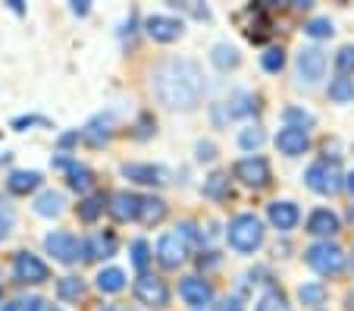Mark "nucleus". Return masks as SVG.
Listing matches in <instances>:
<instances>
[{
    "mask_svg": "<svg viewBox=\"0 0 354 311\" xmlns=\"http://www.w3.org/2000/svg\"><path fill=\"white\" fill-rule=\"evenodd\" d=\"M154 95L169 110H192L204 95V75L194 60H167L154 69Z\"/></svg>",
    "mask_w": 354,
    "mask_h": 311,
    "instance_id": "1",
    "label": "nucleus"
},
{
    "mask_svg": "<svg viewBox=\"0 0 354 311\" xmlns=\"http://www.w3.org/2000/svg\"><path fill=\"white\" fill-rule=\"evenodd\" d=\"M226 236H229V245H232L235 251L248 255V251L261 249V242H263V224L257 220L254 214H239L232 224H229Z\"/></svg>",
    "mask_w": 354,
    "mask_h": 311,
    "instance_id": "2",
    "label": "nucleus"
},
{
    "mask_svg": "<svg viewBox=\"0 0 354 311\" xmlns=\"http://www.w3.org/2000/svg\"><path fill=\"white\" fill-rule=\"evenodd\" d=\"M192 236H194L192 224H182V226H176L173 233L160 236V242H157V261H160L163 267H179L188 258V239Z\"/></svg>",
    "mask_w": 354,
    "mask_h": 311,
    "instance_id": "3",
    "label": "nucleus"
},
{
    "mask_svg": "<svg viewBox=\"0 0 354 311\" xmlns=\"http://www.w3.org/2000/svg\"><path fill=\"white\" fill-rule=\"evenodd\" d=\"M304 183H308V189H314L317 195H335V192L342 189V170L339 163H329V161H320L314 163V167H308V173H304Z\"/></svg>",
    "mask_w": 354,
    "mask_h": 311,
    "instance_id": "4",
    "label": "nucleus"
},
{
    "mask_svg": "<svg viewBox=\"0 0 354 311\" xmlns=\"http://www.w3.org/2000/svg\"><path fill=\"white\" fill-rule=\"evenodd\" d=\"M304 255H308V264L317 274H339L345 267V251L333 242H317Z\"/></svg>",
    "mask_w": 354,
    "mask_h": 311,
    "instance_id": "5",
    "label": "nucleus"
},
{
    "mask_svg": "<svg viewBox=\"0 0 354 311\" xmlns=\"http://www.w3.org/2000/svg\"><path fill=\"white\" fill-rule=\"evenodd\" d=\"M44 245H47V251H50V255H54L60 264H73V261H79V251H85V242H79V239H75L73 233H63V230L47 233Z\"/></svg>",
    "mask_w": 354,
    "mask_h": 311,
    "instance_id": "6",
    "label": "nucleus"
},
{
    "mask_svg": "<svg viewBox=\"0 0 354 311\" xmlns=\"http://www.w3.org/2000/svg\"><path fill=\"white\" fill-rule=\"evenodd\" d=\"M13 274L19 283H44V280L50 277L47 264L41 261V258L28 255V251H19V255L13 258Z\"/></svg>",
    "mask_w": 354,
    "mask_h": 311,
    "instance_id": "7",
    "label": "nucleus"
},
{
    "mask_svg": "<svg viewBox=\"0 0 354 311\" xmlns=\"http://www.w3.org/2000/svg\"><path fill=\"white\" fill-rule=\"evenodd\" d=\"M135 296H138V302L151 305V308H163V305L169 302L167 283H163L160 277H151V274H141L138 277V283H135Z\"/></svg>",
    "mask_w": 354,
    "mask_h": 311,
    "instance_id": "8",
    "label": "nucleus"
},
{
    "mask_svg": "<svg viewBox=\"0 0 354 311\" xmlns=\"http://www.w3.org/2000/svg\"><path fill=\"white\" fill-rule=\"evenodd\" d=\"M235 176L251 189H261L270 183V163L263 157H245V161L235 163Z\"/></svg>",
    "mask_w": 354,
    "mask_h": 311,
    "instance_id": "9",
    "label": "nucleus"
},
{
    "mask_svg": "<svg viewBox=\"0 0 354 311\" xmlns=\"http://www.w3.org/2000/svg\"><path fill=\"white\" fill-rule=\"evenodd\" d=\"M323 73H326V54H323L320 48H304L298 54V75L301 82H308V85H314V82L323 79Z\"/></svg>",
    "mask_w": 354,
    "mask_h": 311,
    "instance_id": "10",
    "label": "nucleus"
},
{
    "mask_svg": "<svg viewBox=\"0 0 354 311\" xmlns=\"http://www.w3.org/2000/svg\"><path fill=\"white\" fill-rule=\"evenodd\" d=\"M308 145H310L308 129H301V126H286V129H279V136H276V148H279L282 154H288V157L304 154Z\"/></svg>",
    "mask_w": 354,
    "mask_h": 311,
    "instance_id": "11",
    "label": "nucleus"
},
{
    "mask_svg": "<svg viewBox=\"0 0 354 311\" xmlns=\"http://www.w3.org/2000/svg\"><path fill=\"white\" fill-rule=\"evenodd\" d=\"M147 35L154 41H160V44H169V41H176L182 35V22L173 19V16H147Z\"/></svg>",
    "mask_w": 354,
    "mask_h": 311,
    "instance_id": "12",
    "label": "nucleus"
},
{
    "mask_svg": "<svg viewBox=\"0 0 354 311\" xmlns=\"http://www.w3.org/2000/svg\"><path fill=\"white\" fill-rule=\"evenodd\" d=\"M179 296L185 299V305H194V308H201V305H207L210 299H214V290H210L207 280L185 277V280L179 283Z\"/></svg>",
    "mask_w": 354,
    "mask_h": 311,
    "instance_id": "13",
    "label": "nucleus"
},
{
    "mask_svg": "<svg viewBox=\"0 0 354 311\" xmlns=\"http://www.w3.org/2000/svg\"><path fill=\"white\" fill-rule=\"evenodd\" d=\"M122 173H126L129 179H135V183H141V186L167 183V176H169L163 167H151V163H126V167H122Z\"/></svg>",
    "mask_w": 354,
    "mask_h": 311,
    "instance_id": "14",
    "label": "nucleus"
},
{
    "mask_svg": "<svg viewBox=\"0 0 354 311\" xmlns=\"http://www.w3.org/2000/svg\"><path fill=\"white\" fill-rule=\"evenodd\" d=\"M141 211V198L132 195V192H116L113 198H110V214L116 217V220H135Z\"/></svg>",
    "mask_w": 354,
    "mask_h": 311,
    "instance_id": "15",
    "label": "nucleus"
},
{
    "mask_svg": "<svg viewBox=\"0 0 354 311\" xmlns=\"http://www.w3.org/2000/svg\"><path fill=\"white\" fill-rule=\"evenodd\" d=\"M267 217H270V224L276 226V230H292L295 224H298V204H292V202H273L270 204V211H267Z\"/></svg>",
    "mask_w": 354,
    "mask_h": 311,
    "instance_id": "16",
    "label": "nucleus"
},
{
    "mask_svg": "<svg viewBox=\"0 0 354 311\" xmlns=\"http://www.w3.org/2000/svg\"><path fill=\"white\" fill-rule=\"evenodd\" d=\"M339 226H342L339 217H335L329 208H320L308 217V233H314V236H335Z\"/></svg>",
    "mask_w": 354,
    "mask_h": 311,
    "instance_id": "17",
    "label": "nucleus"
},
{
    "mask_svg": "<svg viewBox=\"0 0 354 311\" xmlns=\"http://www.w3.org/2000/svg\"><path fill=\"white\" fill-rule=\"evenodd\" d=\"M38 186H41L38 170H16V173H10V179H7V189L13 192V195H28V192L38 189Z\"/></svg>",
    "mask_w": 354,
    "mask_h": 311,
    "instance_id": "18",
    "label": "nucleus"
},
{
    "mask_svg": "<svg viewBox=\"0 0 354 311\" xmlns=\"http://www.w3.org/2000/svg\"><path fill=\"white\" fill-rule=\"evenodd\" d=\"M116 251V239L110 233H97L85 242V258L88 261H97V258H110Z\"/></svg>",
    "mask_w": 354,
    "mask_h": 311,
    "instance_id": "19",
    "label": "nucleus"
},
{
    "mask_svg": "<svg viewBox=\"0 0 354 311\" xmlns=\"http://www.w3.org/2000/svg\"><path fill=\"white\" fill-rule=\"evenodd\" d=\"M138 217L145 224H160L163 217H167V202H160V198H141Z\"/></svg>",
    "mask_w": 354,
    "mask_h": 311,
    "instance_id": "20",
    "label": "nucleus"
},
{
    "mask_svg": "<svg viewBox=\"0 0 354 311\" xmlns=\"http://www.w3.org/2000/svg\"><path fill=\"white\" fill-rule=\"evenodd\" d=\"M210 60H214L216 69H235L241 63V57H239V51H235L232 44H216L214 54H210Z\"/></svg>",
    "mask_w": 354,
    "mask_h": 311,
    "instance_id": "21",
    "label": "nucleus"
},
{
    "mask_svg": "<svg viewBox=\"0 0 354 311\" xmlns=\"http://www.w3.org/2000/svg\"><path fill=\"white\" fill-rule=\"evenodd\" d=\"M126 286V274L120 267H107V271L97 274V290L100 292H120Z\"/></svg>",
    "mask_w": 354,
    "mask_h": 311,
    "instance_id": "22",
    "label": "nucleus"
},
{
    "mask_svg": "<svg viewBox=\"0 0 354 311\" xmlns=\"http://www.w3.org/2000/svg\"><path fill=\"white\" fill-rule=\"evenodd\" d=\"M60 167L69 170V186H73L75 192H85L88 186H91V170L82 167V163H69V161H60Z\"/></svg>",
    "mask_w": 354,
    "mask_h": 311,
    "instance_id": "23",
    "label": "nucleus"
},
{
    "mask_svg": "<svg viewBox=\"0 0 354 311\" xmlns=\"http://www.w3.org/2000/svg\"><path fill=\"white\" fill-rule=\"evenodd\" d=\"M35 211H38L41 217H57L63 211V195L60 192H44V195H38V202H35Z\"/></svg>",
    "mask_w": 354,
    "mask_h": 311,
    "instance_id": "24",
    "label": "nucleus"
},
{
    "mask_svg": "<svg viewBox=\"0 0 354 311\" xmlns=\"http://www.w3.org/2000/svg\"><path fill=\"white\" fill-rule=\"evenodd\" d=\"M329 98H333V101H339V104L354 101V82L345 79V75L333 79V82H329Z\"/></svg>",
    "mask_w": 354,
    "mask_h": 311,
    "instance_id": "25",
    "label": "nucleus"
},
{
    "mask_svg": "<svg viewBox=\"0 0 354 311\" xmlns=\"http://www.w3.org/2000/svg\"><path fill=\"white\" fill-rule=\"evenodd\" d=\"M57 296L60 299H82L85 296V283L79 277H63L57 280Z\"/></svg>",
    "mask_w": 354,
    "mask_h": 311,
    "instance_id": "26",
    "label": "nucleus"
},
{
    "mask_svg": "<svg viewBox=\"0 0 354 311\" xmlns=\"http://www.w3.org/2000/svg\"><path fill=\"white\" fill-rule=\"evenodd\" d=\"M100 211H104V195H91L79 204V217L85 220V224H94V220L100 217Z\"/></svg>",
    "mask_w": 354,
    "mask_h": 311,
    "instance_id": "27",
    "label": "nucleus"
},
{
    "mask_svg": "<svg viewBox=\"0 0 354 311\" xmlns=\"http://www.w3.org/2000/svg\"><path fill=\"white\" fill-rule=\"evenodd\" d=\"M257 311H288V302H286V296H282L279 290H270V292H263L261 296Z\"/></svg>",
    "mask_w": 354,
    "mask_h": 311,
    "instance_id": "28",
    "label": "nucleus"
},
{
    "mask_svg": "<svg viewBox=\"0 0 354 311\" xmlns=\"http://www.w3.org/2000/svg\"><path fill=\"white\" fill-rule=\"evenodd\" d=\"M239 145L245 151H254V148H261L263 145V129H257V126H248V129H241L239 132Z\"/></svg>",
    "mask_w": 354,
    "mask_h": 311,
    "instance_id": "29",
    "label": "nucleus"
},
{
    "mask_svg": "<svg viewBox=\"0 0 354 311\" xmlns=\"http://www.w3.org/2000/svg\"><path fill=\"white\" fill-rule=\"evenodd\" d=\"M261 66L267 69V73H279V69L286 66V54H282V48H267L263 51Z\"/></svg>",
    "mask_w": 354,
    "mask_h": 311,
    "instance_id": "30",
    "label": "nucleus"
},
{
    "mask_svg": "<svg viewBox=\"0 0 354 311\" xmlns=\"http://www.w3.org/2000/svg\"><path fill=\"white\" fill-rule=\"evenodd\" d=\"M301 302L304 305H323V299H326V290H323V283H304L298 290Z\"/></svg>",
    "mask_w": 354,
    "mask_h": 311,
    "instance_id": "31",
    "label": "nucleus"
},
{
    "mask_svg": "<svg viewBox=\"0 0 354 311\" xmlns=\"http://www.w3.org/2000/svg\"><path fill=\"white\" fill-rule=\"evenodd\" d=\"M147 261H151V249H147L145 239H135L132 242V264L138 267V271H145Z\"/></svg>",
    "mask_w": 354,
    "mask_h": 311,
    "instance_id": "32",
    "label": "nucleus"
},
{
    "mask_svg": "<svg viewBox=\"0 0 354 311\" xmlns=\"http://www.w3.org/2000/svg\"><path fill=\"white\" fill-rule=\"evenodd\" d=\"M226 183H229V179L223 173H214L207 179V186H204V195H207V198H223V195H226Z\"/></svg>",
    "mask_w": 354,
    "mask_h": 311,
    "instance_id": "33",
    "label": "nucleus"
},
{
    "mask_svg": "<svg viewBox=\"0 0 354 311\" xmlns=\"http://www.w3.org/2000/svg\"><path fill=\"white\" fill-rule=\"evenodd\" d=\"M304 32H308L310 38H329L335 28H333V22L329 19H310L308 26H304Z\"/></svg>",
    "mask_w": 354,
    "mask_h": 311,
    "instance_id": "34",
    "label": "nucleus"
},
{
    "mask_svg": "<svg viewBox=\"0 0 354 311\" xmlns=\"http://www.w3.org/2000/svg\"><path fill=\"white\" fill-rule=\"evenodd\" d=\"M335 66H339L342 75L354 73V48H351V44H348V48H342L339 54H335Z\"/></svg>",
    "mask_w": 354,
    "mask_h": 311,
    "instance_id": "35",
    "label": "nucleus"
},
{
    "mask_svg": "<svg viewBox=\"0 0 354 311\" xmlns=\"http://www.w3.org/2000/svg\"><path fill=\"white\" fill-rule=\"evenodd\" d=\"M286 120L288 123H301V129H304L310 123V114H304V110H298V107H288L286 110Z\"/></svg>",
    "mask_w": 354,
    "mask_h": 311,
    "instance_id": "36",
    "label": "nucleus"
},
{
    "mask_svg": "<svg viewBox=\"0 0 354 311\" xmlns=\"http://www.w3.org/2000/svg\"><path fill=\"white\" fill-rule=\"evenodd\" d=\"M22 305H26V311H60L57 305L44 302V299H28V302H22Z\"/></svg>",
    "mask_w": 354,
    "mask_h": 311,
    "instance_id": "37",
    "label": "nucleus"
},
{
    "mask_svg": "<svg viewBox=\"0 0 354 311\" xmlns=\"http://www.w3.org/2000/svg\"><path fill=\"white\" fill-rule=\"evenodd\" d=\"M198 161H214V145H210V142H201L198 145Z\"/></svg>",
    "mask_w": 354,
    "mask_h": 311,
    "instance_id": "38",
    "label": "nucleus"
},
{
    "mask_svg": "<svg viewBox=\"0 0 354 311\" xmlns=\"http://www.w3.org/2000/svg\"><path fill=\"white\" fill-rule=\"evenodd\" d=\"M73 13L75 16H85L88 13V3H85V0H73Z\"/></svg>",
    "mask_w": 354,
    "mask_h": 311,
    "instance_id": "39",
    "label": "nucleus"
},
{
    "mask_svg": "<svg viewBox=\"0 0 354 311\" xmlns=\"http://www.w3.org/2000/svg\"><path fill=\"white\" fill-rule=\"evenodd\" d=\"M3 311H26V305H22V302H10Z\"/></svg>",
    "mask_w": 354,
    "mask_h": 311,
    "instance_id": "40",
    "label": "nucleus"
},
{
    "mask_svg": "<svg viewBox=\"0 0 354 311\" xmlns=\"http://www.w3.org/2000/svg\"><path fill=\"white\" fill-rule=\"evenodd\" d=\"M345 186H348V189H351V195H354V170H351V173H348V179H345Z\"/></svg>",
    "mask_w": 354,
    "mask_h": 311,
    "instance_id": "41",
    "label": "nucleus"
},
{
    "mask_svg": "<svg viewBox=\"0 0 354 311\" xmlns=\"http://www.w3.org/2000/svg\"><path fill=\"white\" fill-rule=\"evenodd\" d=\"M100 311H129V308H120V305H104Z\"/></svg>",
    "mask_w": 354,
    "mask_h": 311,
    "instance_id": "42",
    "label": "nucleus"
},
{
    "mask_svg": "<svg viewBox=\"0 0 354 311\" xmlns=\"http://www.w3.org/2000/svg\"><path fill=\"white\" fill-rule=\"evenodd\" d=\"M3 233H7V226H0V236H3Z\"/></svg>",
    "mask_w": 354,
    "mask_h": 311,
    "instance_id": "43",
    "label": "nucleus"
},
{
    "mask_svg": "<svg viewBox=\"0 0 354 311\" xmlns=\"http://www.w3.org/2000/svg\"><path fill=\"white\" fill-rule=\"evenodd\" d=\"M351 220H354V208H351Z\"/></svg>",
    "mask_w": 354,
    "mask_h": 311,
    "instance_id": "44",
    "label": "nucleus"
},
{
    "mask_svg": "<svg viewBox=\"0 0 354 311\" xmlns=\"http://www.w3.org/2000/svg\"><path fill=\"white\" fill-rule=\"evenodd\" d=\"M229 311H241V308H229Z\"/></svg>",
    "mask_w": 354,
    "mask_h": 311,
    "instance_id": "45",
    "label": "nucleus"
}]
</instances>
